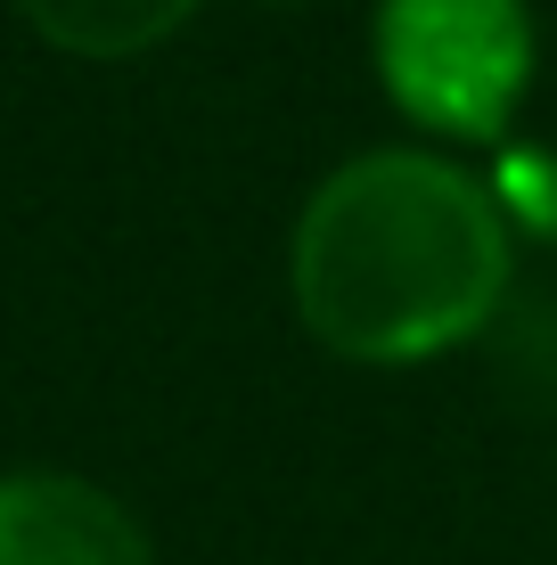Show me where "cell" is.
<instances>
[{
	"mask_svg": "<svg viewBox=\"0 0 557 565\" xmlns=\"http://www.w3.org/2000/svg\"><path fill=\"white\" fill-rule=\"evenodd\" d=\"M287 279L303 328L329 353L369 369L435 361L508 296V205L451 156H353L312 189Z\"/></svg>",
	"mask_w": 557,
	"mask_h": 565,
	"instance_id": "6da1fadb",
	"label": "cell"
},
{
	"mask_svg": "<svg viewBox=\"0 0 557 565\" xmlns=\"http://www.w3.org/2000/svg\"><path fill=\"white\" fill-rule=\"evenodd\" d=\"M377 83L443 140H501L533 83L525 0H377Z\"/></svg>",
	"mask_w": 557,
	"mask_h": 565,
	"instance_id": "7a4b0ae2",
	"label": "cell"
},
{
	"mask_svg": "<svg viewBox=\"0 0 557 565\" xmlns=\"http://www.w3.org/2000/svg\"><path fill=\"white\" fill-rule=\"evenodd\" d=\"M0 565H157L115 492L57 467L0 476Z\"/></svg>",
	"mask_w": 557,
	"mask_h": 565,
	"instance_id": "3957f363",
	"label": "cell"
},
{
	"mask_svg": "<svg viewBox=\"0 0 557 565\" xmlns=\"http://www.w3.org/2000/svg\"><path fill=\"white\" fill-rule=\"evenodd\" d=\"M33 33L50 50L74 57H131V50H157L164 33H181L197 17V0H17Z\"/></svg>",
	"mask_w": 557,
	"mask_h": 565,
	"instance_id": "277c9868",
	"label": "cell"
}]
</instances>
